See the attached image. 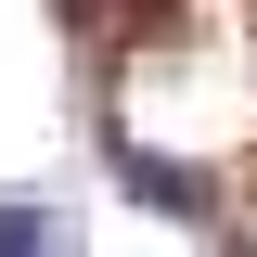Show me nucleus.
<instances>
[{"label":"nucleus","mask_w":257,"mask_h":257,"mask_svg":"<svg viewBox=\"0 0 257 257\" xmlns=\"http://www.w3.org/2000/svg\"><path fill=\"white\" fill-rule=\"evenodd\" d=\"M103 155H116L128 206H155V219H180V231H219V167H193V155H155V142H128V128H103Z\"/></svg>","instance_id":"nucleus-1"},{"label":"nucleus","mask_w":257,"mask_h":257,"mask_svg":"<svg viewBox=\"0 0 257 257\" xmlns=\"http://www.w3.org/2000/svg\"><path fill=\"white\" fill-rule=\"evenodd\" d=\"M0 257H90V231L52 193H0Z\"/></svg>","instance_id":"nucleus-2"}]
</instances>
